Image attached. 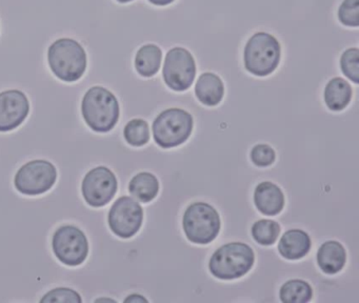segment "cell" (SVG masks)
Wrapping results in <instances>:
<instances>
[{
  "label": "cell",
  "instance_id": "cell-4",
  "mask_svg": "<svg viewBox=\"0 0 359 303\" xmlns=\"http://www.w3.org/2000/svg\"><path fill=\"white\" fill-rule=\"evenodd\" d=\"M281 46L272 34L257 32L248 40L243 52L245 67L252 75H271L280 62Z\"/></svg>",
  "mask_w": 359,
  "mask_h": 303
},
{
  "label": "cell",
  "instance_id": "cell-3",
  "mask_svg": "<svg viewBox=\"0 0 359 303\" xmlns=\"http://www.w3.org/2000/svg\"><path fill=\"white\" fill-rule=\"evenodd\" d=\"M254 261L255 255L251 246L243 242H230L214 252L209 269L217 279H238L249 273Z\"/></svg>",
  "mask_w": 359,
  "mask_h": 303
},
{
  "label": "cell",
  "instance_id": "cell-22",
  "mask_svg": "<svg viewBox=\"0 0 359 303\" xmlns=\"http://www.w3.org/2000/svg\"><path fill=\"white\" fill-rule=\"evenodd\" d=\"M126 140L132 147H142L150 140V128L144 119H133L126 124L123 130Z\"/></svg>",
  "mask_w": 359,
  "mask_h": 303
},
{
  "label": "cell",
  "instance_id": "cell-26",
  "mask_svg": "<svg viewBox=\"0 0 359 303\" xmlns=\"http://www.w3.org/2000/svg\"><path fill=\"white\" fill-rule=\"evenodd\" d=\"M275 159H276V154L270 145L262 143L252 149L251 160L255 166L266 168L274 163Z\"/></svg>",
  "mask_w": 359,
  "mask_h": 303
},
{
  "label": "cell",
  "instance_id": "cell-24",
  "mask_svg": "<svg viewBox=\"0 0 359 303\" xmlns=\"http://www.w3.org/2000/svg\"><path fill=\"white\" fill-rule=\"evenodd\" d=\"M338 19L346 27H358L359 0H344L338 8Z\"/></svg>",
  "mask_w": 359,
  "mask_h": 303
},
{
  "label": "cell",
  "instance_id": "cell-21",
  "mask_svg": "<svg viewBox=\"0 0 359 303\" xmlns=\"http://www.w3.org/2000/svg\"><path fill=\"white\" fill-rule=\"evenodd\" d=\"M280 235V225L270 219L256 221L252 227V236L260 245H272Z\"/></svg>",
  "mask_w": 359,
  "mask_h": 303
},
{
  "label": "cell",
  "instance_id": "cell-11",
  "mask_svg": "<svg viewBox=\"0 0 359 303\" xmlns=\"http://www.w3.org/2000/svg\"><path fill=\"white\" fill-rule=\"evenodd\" d=\"M117 187L118 183L114 173L106 166H98L86 175L81 191L89 206L102 208L114 198Z\"/></svg>",
  "mask_w": 359,
  "mask_h": 303
},
{
  "label": "cell",
  "instance_id": "cell-28",
  "mask_svg": "<svg viewBox=\"0 0 359 303\" xmlns=\"http://www.w3.org/2000/svg\"><path fill=\"white\" fill-rule=\"evenodd\" d=\"M150 4H154V6H165L169 4H173L175 0H148Z\"/></svg>",
  "mask_w": 359,
  "mask_h": 303
},
{
  "label": "cell",
  "instance_id": "cell-23",
  "mask_svg": "<svg viewBox=\"0 0 359 303\" xmlns=\"http://www.w3.org/2000/svg\"><path fill=\"white\" fill-rule=\"evenodd\" d=\"M340 69L351 81L358 84L359 82V50L350 48L342 53L340 57Z\"/></svg>",
  "mask_w": 359,
  "mask_h": 303
},
{
  "label": "cell",
  "instance_id": "cell-6",
  "mask_svg": "<svg viewBox=\"0 0 359 303\" xmlns=\"http://www.w3.org/2000/svg\"><path fill=\"white\" fill-rule=\"evenodd\" d=\"M220 225L222 222L217 210L205 202L191 204L182 218V227L188 240L201 245L211 243L216 239Z\"/></svg>",
  "mask_w": 359,
  "mask_h": 303
},
{
  "label": "cell",
  "instance_id": "cell-12",
  "mask_svg": "<svg viewBox=\"0 0 359 303\" xmlns=\"http://www.w3.org/2000/svg\"><path fill=\"white\" fill-rule=\"evenodd\" d=\"M30 103L22 90L0 93V132L15 130L28 117Z\"/></svg>",
  "mask_w": 359,
  "mask_h": 303
},
{
  "label": "cell",
  "instance_id": "cell-15",
  "mask_svg": "<svg viewBox=\"0 0 359 303\" xmlns=\"http://www.w3.org/2000/svg\"><path fill=\"white\" fill-rule=\"evenodd\" d=\"M317 264L327 275L339 273L346 261V252L341 243L334 240L321 244L317 252Z\"/></svg>",
  "mask_w": 359,
  "mask_h": 303
},
{
  "label": "cell",
  "instance_id": "cell-7",
  "mask_svg": "<svg viewBox=\"0 0 359 303\" xmlns=\"http://www.w3.org/2000/svg\"><path fill=\"white\" fill-rule=\"evenodd\" d=\"M163 76L165 83L171 90L176 92L189 90L196 76L194 57L182 46L171 48L165 55Z\"/></svg>",
  "mask_w": 359,
  "mask_h": 303
},
{
  "label": "cell",
  "instance_id": "cell-25",
  "mask_svg": "<svg viewBox=\"0 0 359 303\" xmlns=\"http://www.w3.org/2000/svg\"><path fill=\"white\" fill-rule=\"evenodd\" d=\"M41 303H81V295L74 290L66 288H54L48 292L43 299Z\"/></svg>",
  "mask_w": 359,
  "mask_h": 303
},
{
  "label": "cell",
  "instance_id": "cell-18",
  "mask_svg": "<svg viewBox=\"0 0 359 303\" xmlns=\"http://www.w3.org/2000/svg\"><path fill=\"white\" fill-rule=\"evenodd\" d=\"M163 52L156 44H144L136 53L135 69L142 77L156 75L161 69Z\"/></svg>",
  "mask_w": 359,
  "mask_h": 303
},
{
  "label": "cell",
  "instance_id": "cell-13",
  "mask_svg": "<svg viewBox=\"0 0 359 303\" xmlns=\"http://www.w3.org/2000/svg\"><path fill=\"white\" fill-rule=\"evenodd\" d=\"M254 202L262 214L266 216L278 215L285 206V195L278 185L271 181H264L256 187Z\"/></svg>",
  "mask_w": 359,
  "mask_h": 303
},
{
  "label": "cell",
  "instance_id": "cell-10",
  "mask_svg": "<svg viewBox=\"0 0 359 303\" xmlns=\"http://www.w3.org/2000/svg\"><path fill=\"white\" fill-rule=\"evenodd\" d=\"M109 225L111 231L123 238L129 239L140 231L144 221V210L133 198L123 196L118 198L109 212Z\"/></svg>",
  "mask_w": 359,
  "mask_h": 303
},
{
  "label": "cell",
  "instance_id": "cell-30",
  "mask_svg": "<svg viewBox=\"0 0 359 303\" xmlns=\"http://www.w3.org/2000/svg\"><path fill=\"white\" fill-rule=\"evenodd\" d=\"M117 1L121 2V4H128V2L134 1V0H117Z\"/></svg>",
  "mask_w": 359,
  "mask_h": 303
},
{
  "label": "cell",
  "instance_id": "cell-8",
  "mask_svg": "<svg viewBox=\"0 0 359 303\" xmlns=\"http://www.w3.org/2000/svg\"><path fill=\"white\" fill-rule=\"evenodd\" d=\"M57 170L47 160H32L16 173L14 183L18 191L28 196H37L50 191L55 184Z\"/></svg>",
  "mask_w": 359,
  "mask_h": 303
},
{
  "label": "cell",
  "instance_id": "cell-5",
  "mask_svg": "<svg viewBox=\"0 0 359 303\" xmlns=\"http://www.w3.org/2000/svg\"><path fill=\"white\" fill-rule=\"evenodd\" d=\"M192 115L178 107L161 112L153 122L152 130L155 142L163 149L178 147L188 140L192 134Z\"/></svg>",
  "mask_w": 359,
  "mask_h": 303
},
{
  "label": "cell",
  "instance_id": "cell-2",
  "mask_svg": "<svg viewBox=\"0 0 359 303\" xmlns=\"http://www.w3.org/2000/svg\"><path fill=\"white\" fill-rule=\"evenodd\" d=\"M50 69L62 81L81 79L87 69V53L79 42L70 38H60L48 50Z\"/></svg>",
  "mask_w": 359,
  "mask_h": 303
},
{
  "label": "cell",
  "instance_id": "cell-20",
  "mask_svg": "<svg viewBox=\"0 0 359 303\" xmlns=\"http://www.w3.org/2000/svg\"><path fill=\"white\" fill-rule=\"evenodd\" d=\"M279 296L285 303H306L312 300L313 290L304 280H289L281 286Z\"/></svg>",
  "mask_w": 359,
  "mask_h": 303
},
{
  "label": "cell",
  "instance_id": "cell-29",
  "mask_svg": "<svg viewBox=\"0 0 359 303\" xmlns=\"http://www.w3.org/2000/svg\"><path fill=\"white\" fill-rule=\"evenodd\" d=\"M97 302H100V301H109V302H115V300H113V299H108V298H102V299H97Z\"/></svg>",
  "mask_w": 359,
  "mask_h": 303
},
{
  "label": "cell",
  "instance_id": "cell-19",
  "mask_svg": "<svg viewBox=\"0 0 359 303\" xmlns=\"http://www.w3.org/2000/svg\"><path fill=\"white\" fill-rule=\"evenodd\" d=\"M129 191L132 196L144 202L152 201L159 191V181L157 177L149 172L135 175L129 183Z\"/></svg>",
  "mask_w": 359,
  "mask_h": 303
},
{
  "label": "cell",
  "instance_id": "cell-14",
  "mask_svg": "<svg viewBox=\"0 0 359 303\" xmlns=\"http://www.w3.org/2000/svg\"><path fill=\"white\" fill-rule=\"evenodd\" d=\"M312 241L310 236L302 229H290L281 236L278 250L283 258L287 260H298L304 258L310 252Z\"/></svg>",
  "mask_w": 359,
  "mask_h": 303
},
{
  "label": "cell",
  "instance_id": "cell-9",
  "mask_svg": "<svg viewBox=\"0 0 359 303\" xmlns=\"http://www.w3.org/2000/svg\"><path fill=\"white\" fill-rule=\"evenodd\" d=\"M52 248L58 260L69 267L83 264L89 254V242L74 225H64L54 233Z\"/></svg>",
  "mask_w": 359,
  "mask_h": 303
},
{
  "label": "cell",
  "instance_id": "cell-17",
  "mask_svg": "<svg viewBox=\"0 0 359 303\" xmlns=\"http://www.w3.org/2000/svg\"><path fill=\"white\" fill-rule=\"evenodd\" d=\"M353 90L350 83L344 78L335 77L327 82L323 92V99L329 109L340 112L348 107L352 99Z\"/></svg>",
  "mask_w": 359,
  "mask_h": 303
},
{
  "label": "cell",
  "instance_id": "cell-1",
  "mask_svg": "<svg viewBox=\"0 0 359 303\" xmlns=\"http://www.w3.org/2000/svg\"><path fill=\"white\" fill-rule=\"evenodd\" d=\"M81 112L86 123L97 133L113 130L121 115L116 97L102 86H93L86 93L81 102Z\"/></svg>",
  "mask_w": 359,
  "mask_h": 303
},
{
  "label": "cell",
  "instance_id": "cell-16",
  "mask_svg": "<svg viewBox=\"0 0 359 303\" xmlns=\"http://www.w3.org/2000/svg\"><path fill=\"white\" fill-rule=\"evenodd\" d=\"M195 94L203 105L215 107L224 98V82L219 76L211 72L201 74L195 86Z\"/></svg>",
  "mask_w": 359,
  "mask_h": 303
},
{
  "label": "cell",
  "instance_id": "cell-27",
  "mask_svg": "<svg viewBox=\"0 0 359 303\" xmlns=\"http://www.w3.org/2000/svg\"><path fill=\"white\" fill-rule=\"evenodd\" d=\"M125 302H132V303H140V302H148L144 297H142V295L133 294L130 295L128 298L125 299Z\"/></svg>",
  "mask_w": 359,
  "mask_h": 303
}]
</instances>
